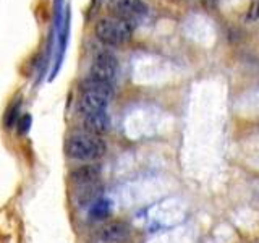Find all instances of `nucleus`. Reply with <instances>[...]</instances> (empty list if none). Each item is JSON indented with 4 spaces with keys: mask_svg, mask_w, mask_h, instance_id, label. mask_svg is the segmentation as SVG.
<instances>
[{
    "mask_svg": "<svg viewBox=\"0 0 259 243\" xmlns=\"http://www.w3.org/2000/svg\"><path fill=\"white\" fill-rule=\"evenodd\" d=\"M105 143L93 133H75L67 143V154L71 159L94 160L105 154Z\"/></svg>",
    "mask_w": 259,
    "mask_h": 243,
    "instance_id": "f257e3e1",
    "label": "nucleus"
},
{
    "mask_svg": "<svg viewBox=\"0 0 259 243\" xmlns=\"http://www.w3.org/2000/svg\"><path fill=\"white\" fill-rule=\"evenodd\" d=\"M96 37L107 46H121L133 36V24L117 16L102 18L96 24Z\"/></svg>",
    "mask_w": 259,
    "mask_h": 243,
    "instance_id": "f03ea898",
    "label": "nucleus"
},
{
    "mask_svg": "<svg viewBox=\"0 0 259 243\" xmlns=\"http://www.w3.org/2000/svg\"><path fill=\"white\" fill-rule=\"evenodd\" d=\"M118 73V62L117 57L112 52H99L94 57V62L89 70V78L102 81V83L113 85Z\"/></svg>",
    "mask_w": 259,
    "mask_h": 243,
    "instance_id": "7ed1b4c3",
    "label": "nucleus"
},
{
    "mask_svg": "<svg viewBox=\"0 0 259 243\" xmlns=\"http://www.w3.org/2000/svg\"><path fill=\"white\" fill-rule=\"evenodd\" d=\"M110 7L117 18L128 23H138L148 15L149 8L143 0H110Z\"/></svg>",
    "mask_w": 259,
    "mask_h": 243,
    "instance_id": "20e7f679",
    "label": "nucleus"
},
{
    "mask_svg": "<svg viewBox=\"0 0 259 243\" xmlns=\"http://www.w3.org/2000/svg\"><path fill=\"white\" fill-rule=\"evenodd\" d=\"M109 99H110L109 94H104L99 91H81L78 109L83 115H88V113L93 112L107 110Z\"/></svg>",
    "mask_w": 259,
    "mask_h": 243,
    "instance_id": "39448f33",
    "label": "nucleus"
},
{
    "mask_svg": "<svg viewBox=\"0 0 259 243\" xmlns=\"http://www.w3.org/2000/svg\"><path fill=\"white\" fill-rule=\"evenodd\" d=\"M99 238L105 243H125L130 238V227L125 222L113 221L102 227Z\"/></svg>",
    "mask_w": 259,
    "mask_h": 243,
    "instance_id": "423d86ee",
    "label": "nucleus"
},
{
    "mask_svg": "<svg viewBox=\"0 0 259 243\" xmlns=\"http://www.w3.org/2000/svg\"><path fill=\"white\" fill-rule=\"evenodd\" d=\"M83 125L84 130L88 133H93V135H102V133H107L109 128H110V117L107 110H101V112H93V113H88L84 115L83 120Z\"/></svg>",
    "mask_w": 259,
    "mask_h": 243,
    "instance_id": "0eeeda50",
    "label": "nucleus"
},
{
    "mask_svg": "<svg viewBox=\"0 0 259 243\" xmlns=\"http://www.w3.org/2000/svg\"><path fill=\"white\" fill-rule=\"evenodd\" d=\"M101 175V167L97 166H81L78 169H75L71 172V178L73 182L78 183V185H89V183H94L97 178Z\"/></svg>",
    "mask_w": 259,
    "mask_h": 243,
    "instance_id": "6e6552de",
    "label": "nucleus"
},
{
    "mask_svg": "<svg viewBox=\"0 0 259 243\" xmlns=\"http://www.w3.org/2000/svg\"><path fill=\"white\" fill-rule=\"evenodd\" d=\"M112 209V202L107 198H97L93 201V206L89 209V216L93 219H105L110 214Z\"/></svg>",
    "mask_w": 259,
    "mask_h": 243,
    "instance_id": "1a4fd4ad",
    "label": "nucleus"
},
{
    "mask_svg": "<svg viewBox=\"0 0 259 243\" xmlns=\"http://www.w3.org/2000/svg\"><path fill=\"white\" fill-rule=\"evenodd\" d=\"M81 91H99V93L112 96L113 85L102 83V81H97V79H93V78L88 76V79H84L83 85H81Z\"/></svg>",
    "mask_w": 259,
    "mask_h": 243,
    "instance_id": "9d476101",
    "label": "nucleus"
},
{
    "mask_svg": "<svg viewBox=\"0 0 259 243\" xmlns=\"http://www.w3.org/2000/svg\"><path fill=\"white\" fill-rule=\"evenodd\" d=\"M20 110H21V99H16L10 107L7 109L5 113V118H4V124L7 128H13L20 120Z\"/></svg>",
    "mask_w": 259,
    "mask_h": 243,
    "instance_id": "9b49d317",
    "label": "nucleus"
},
{
    "mask_svg": "<svg viewBox=\"0 0 259 243\" xmlns=\"http://www.w3.org/2000/svg\"><path fill=\"white\" fill-rule=\"evenodd\" d=\"M29 127H31V115H21L18 120V133L20 135H26L29 132Z\"/></svg>",
    "mask_w": 259,
    "mask_h": 243,
    "instance_id": "f8f14e48",
    "label": "nucleus"
},
{
    "mask_svg": "<svg viewBox=\"0 0 259 243\" xmlns=\"http://www.w3.org/2000/svg\"><path fill=\"white\" fill-rule=\"evenodd\" d=\"M246 20L248 21L259 20V0H254V2L249 5L248 12H246Z\"/></svg>",
    "mask_w": 259,
    "mask_h": 243,
    "instance_id": "ddd939ff",
    "label": "nucleus"
}]
</instances>
